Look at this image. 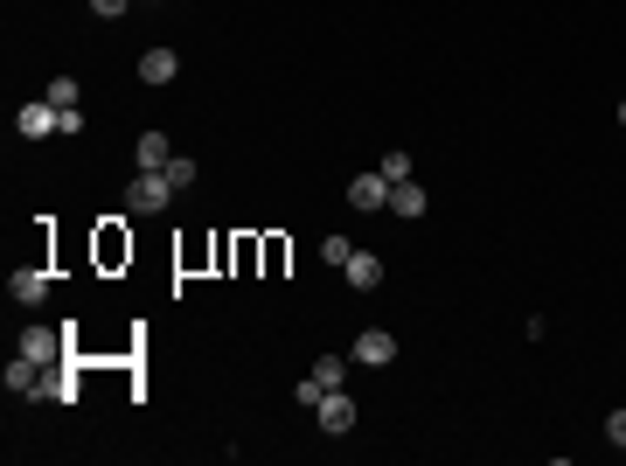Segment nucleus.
<instances>
[{"label":"nucleus","instance_id":"obj_1","mask_svg":"<svg viewBox=\"0 0 626 466\" xmlns=\"http://www.w3.org/2000/svg\"><path fill=\"white\" fill-rule=\"evenodd\" d=\"M167 202H174V181H167L160 167H140V174L126 181V209H133V216H160Z\"/></svg>","mask_w":626,"mask_h":466},{"label":"nucleus","instance_id":"obj_2","mask_svg":"<svg viewBox=\"0 0 626 466\" xmlns=\"http://www.w3.org/2000/svg\"><path fill=\"white\" fill-rule=\"evenodd\" d=\"M14 133H21V140H49V133H63V112H56L49 98H35V105L14 112Z\"/></svg>","mask_w":626,"mask_h":466},{"label":"nucleus","instance_id":"obj_3","mask_svg":"<svg viewBox=\"0 0 626 466\" xmlns=\"http://www.w3.org/2000/svg\"><path fill=\"white\" fill-rule=\"evenodd\" d=\"M313 418H320V432H334V439H341V432H355V418H362V411H355V397H348V390H327V397L313 404Z\"/></svg>","mask_w":626,"mask_h":466},{"label":"nucleus","instance_id":"obj_4","mask_svg":"<svg viewBox=\"0 0 626 466\" xmlns=\"http://www.w3.org/2000/svg\"><path fill=\"white\" fill-rule=\"evenodd\" d=\"M14 355H28V362L56 369V362H63V334H56V327H21V348H14Z\"/></svg>","mask_w":626,"mask_h":466},{"label":"nucleus","instance_id":"obj_5","mask_svg":"<svg viewBox=\"0 0 626 466\" xmlns=\"http://www.w3.org/2000/svg\"><path fill=\"white\" fill-rule=\"evenodd\" d=\"M355 362H362V369H383V362H397V334H383V327H362V334H355Z\"/></svg>","mask_w":626,"mask_h":466},{"label":"nucleus","instance_id":"obj_6","mask_svg":"<svg viewBox=\"0 0 626 466\" xmlns=\"http://www.w3.org/2000/svg\"><path fill=\"white\" fill-rule=\"evenodd\" d=\"M348 202H355V209H390V181L369 167V174H355V181H348Z\"/></svg>","mask_w":626,"mask_h":466},{"label":"nucleus","instance_id":"obj_7","mask_svg":"<svg viewBox=\"0 0 626 466\" xmlns=\"http://www.w3.org/2000/svg\"><path fill=\"white\" fill-rule=\"evenodd\" d=\"M425 209H432V195H425L418 181H397V188H390V216H397V223H411V216H425Z\"/></svg>","mask_w":626,"mask_h":466},{"label":"nucleus","instance_id":"obj_8","mask_svg":"<svg viewBox=\"0 0 626 466\" xmlns=\"http://www.w3.org/2000/svg\"><path fill=\"white\" fill-rule=\"evenodd\" d=\"M341 272H348V286H355V293H376V286H383V258H376V251H355Z\"/></svg>","mask_w":626,"mask_h":466},{"label":"nucleus","instance_id":"obj_9","mask_svg":"<svg viewBox=\"0 0 626 466\" xmlns=\"http://www.w3.org/2000/svg\"><path fill=\"white\" fill-rule=\"evenodd\" d=\"M42 376H49V369H42V362H28V355H14V362H7V390H14V397H42Z\"/></svg>","mask_w":626,"mask_h":466},{"label":"nucleus","instance_id":"obj_10","mask_svg":"<svg viewBox=\"0 0 626 466\" xmlns=\"http://www.w3.org/2000/svg\"><path fill=\"white\" fill-rule=\"evenodd\" d=\"M7 293H14V300H21V307H35V300H42V293H49V272H42V265H21V272H14V279H7Z\"/></svg>","mask_w":626,"mask_h":466},{"label":"nucleus","instance_id":"obj_11","mask_svg":"<svg viewBox=\"0 0 626 466\" xmlns=\"http://www.w3.org/2000/svg\"><path fill=\"white\" fill-rule=\"evenodd\" d=\"M174 70H181L174 49H147V56H140V77H147V84H174Z\"/></svg>","mask_w":626,"mask_h":466},{"label":"nucleus","instance_id":"obj_12","mask_svg":"<svg viewBox=\"0 0 626 466\" xmlns=\"http://www.w3.org/2000/svg\"><path fill=\"white\" fill-rule=\"evenodd\" d=\"M133 160H140V167H167V160H174V140H167V133H140Z\"/></svg>","mask_w":626,"mask_h":466},{"label":"nucleus","instance_id":"obj_13","mask_svg":"<svg viewBox=\"0 0 626 466\" xmlns=\"http://www.w3.org/2000/svg\"><path fill=\"white\" fill-rule=\"evenodd\" d=\"M42 98H49L56 112H77V105H84V91H77V77H49V91H42Z\"/></svg>","mask_w":626,"mask_h":466},{"label":"nucleus","instance_id":"obj_14","mask_svg":"<svg viewBox=\"0 0 626 466\" xmlns=\"http://www.w3.org/2000/svg\"><path fill=\"white\" fill-rule=\"evenodd\" d=\"M313 383H320V390H341V383H348V355H320V362H313Z\"/></svg>","mask_w":626,"mask_h":466},{"label":"nucleus","instance_id":"obj_15","mask_svg":"<svg viewBox=\"0 0 626 466\" xmlns=\"http://www.w3.org/2000/svg\"><path fill=\"white\" fill-rule=\"evenodd\" d=\"M160 174H167V181H174V195H181V188H195V174H202V167H195L188 154H174L167 167H160Z\"/></svg>","mask_w":626,"mask_h":466},{"label":"nucleus","instance_id":"obj_16","mask_svg":"<svg viewBox=\"0 0 626 466\" xmlns=\"http://www.w3.org/2000/svg\"><path fill=\"white\" fill-rule=\"evenodd\" d=\"M376 174H383L390 188H397V181H411V154H383V160H376Z\"/></svg>","mask_w":626,"mask_h":466},{"label":"nucleus","instance_id":"obj_17","mask_svg":"<svg viewBox=\"0 0 626 466\" xmlns=\"http://www.w3.org/2000/svg\"><path fill=\"white\" fill-rule=\"evenodd\" d=\"M320 258H327V265H334V272H341V265H348V258H355V251H348V237H327V244H320Z\"/></svg>","mask_w":626,"mask_h":466},{"label":"nucleus","instance_id":"obj_18","mask_svg":"<svg viewBox=\"0 0 626 466\" xmlns=\"http://www.w3.org/2000/svg\"><path fill=\"white\" fill-rule=\"evenodd\" d=\"M320 397H327V390H320V383H313V376H307V383H293V404H307V411H313V404H320Z\"/></svg>","mask_w":626,"mask_h":466},{"label":"nucleus","instance_id":"obj_19","mask_svg":"<svg viewBox=\"0 0 626 466\" xmlns=\"http://www.w3.org/2000/svg\"><path fill=\"white\" fill-rule=\"evenodd\" d=\"M126 7H133V0H91V14H105V21H119Z\"/></svg>","mask_w":626,"mask_h":466},{"label":"nucleus","instance_id":"obj_20","mask_svg":"<svg viewBox=\"0 0 626 466\" xmlns=\"http://www.w3.org/2000/svg\"><path fill=\"white\" fill-rule=\"evenodd\" d=\"M606 439H613V446H626V411H613V418H606Z\"/></svg>","mask_w":626,"mask_h":466},{"label":"nucleus","instance_id":"obj_21","mask_svg":"<svg viewBox=\"0 0 626 466\" xmlns=\"http://www.w3.org/2000/svg\"><path fill=\"white\" fill-rule=\"evenodd\" d=\"M620 126H626V105H620Z\"/></svg>","mask_w":626,"mask_h":466}]
</instances>
